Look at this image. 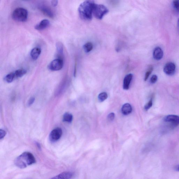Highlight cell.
<instances>
[{
  "instance_id": "obj_23",
  "label": "cell",
  "mask_w": 179,
  "mask_h": 179,
  "mask_svg": "<svg viewBox=\"0 0 179 179\" xmlns=\"http://www.w3.org/2000/svg\"><path fill=\"white\" fill-rule=\"evenodd\" d=\"M173 6L176 11L179 13V1H173Z\"/></svg>"
},
{
  "instance_id": "obj_10",
  "label": "cell",
  "mask_w": 179,
  "mask_h": 179,
  "mask_svg": "<svg viewBox=\"0 0 179 179\" xmlns=\"http://www.w3.org/2000/svg\"><path fill=\"white\" fill-rule=\"evenodd\" d=\"M50 22L47 19H44L35 26V29L38 31H42L48 28L49 26Z\"/></svg>"
},
{
  "instance_id": "obj_17",
  "label": "cell",
  "mask_w": 179,
  "mask_h": 179,
  "mask_svg": "<svg viewBox=\"0 0 179 179\" xmlns=\"http://www.w3.org/2000/svg\"><path fill=\"white\" fill-rule=\"evenodd\" d=\"M84 51L86 53H88L90 52L93 49V44L92 42H87L83 46Z\"/></svg>"
},
{
  "instance_id": "obj_8",
  "label": "cell",
  "mask_w": 179,
  "mask_h": 179,
  "mask_svg": "<svg viewBox=\"0 0 179 179\" xmlns=\"http://www.w3.org/2000/svg\"><path fill=\"white\" fill-rule=\"evenodd\" d=\"M164 121L171 123L173 126L176 127L179 125V116L174 115H169L165 117Z\"/></svg>"
},
{
  "instance_id": "obj_20",
  "label": "cell",
  "mask_w": 179,
  "mask_h": 179,
  "mask_svg": "<svg viewBox=\"0 0 179 179\" xmlns=\"http://www.w3.org/2000/svg\"><path fill=\"white\" fill-rule=\"evenodd\" d=\"M15 78L14 73H11L7 75L5 77V80L8 83H11Z\"/></svg>"
},
{
  "instance_id": "obj_3",
  "label": "cell",
  "mask_w": 179,
  "mask_h": 179,
  "mask_svg": "<svg viewBox=\"0 0 179 179\" xmlns=\"http://www.w3.org/2000/svg\"><path fill=\"white\" fill-rule=\"evenodd\" d=\"M28 11L23 8H18L13 11L12 14V18L18 22L26 21L28 18Z\"/></svg>"
},
{
  "instance_id": "obj_32",
  "label": "cell",
  "mask_w": 179,
  "mask_h": 179,
  "mask_svg": "<svg viewBox=\"0 0 179 179\" xmlns=\"http://www.w3.org/2000/svg\"><path fill=\"white\" fill-rule=\"evenodd\" d=\"M177 170H178V171H179V166L178 167H177Z\"/></svg>"
},
{
  "instance_id": "obj_2",
  "label": "cell",
  "mask_w": 179,
  "mask_h": 179,
  "mask_svg": "<svg viewBox=\"0 0 179 179\" xmlns=\"http://www.w3.org/2000/svg\"><path fill=\"white\" fill-rule=\"evenodd\" d=\"M36 162L35 158L32 153L25 152L17 157L15 161V166L20 169L26 168Z\"/></svg>"
},
{
  "instance_id": "obj_1",
  "label": "cell",
  "mask_w": 179,
  "mask_h": 179,
  "mask_svg": "<svg viewBox=\"0 0 179 179\" xmlns=\"http://www.w3.org/2000/svg\"><path fill=\"white\" fill-rule=\"evenodd\" d=\"M95 4L93 1L87 0L80 5L78 8V12L80 18L82 20L89 21L92 19Z\"/></svg>"
},
{
  "instance_id": "obj_18",
  "label": "cell",
  "mask_w": 179,
  "mask_h": 179,
  "mask_svg": "<svg viewBox=\"0 0 179 179\" xmlns=\"http://www.w3.org/2000/svg\"><path fill=\"white\" fill-rule=\"evenodd\" d=\"M14 73L15 77L19 78V77H21L24 75L26 73L27 71L24 69H21L16 70Z\"/></svg>"
},
{
  "instance_id": "obj_4",
  "label": "cell",
  "mask_w": 179,
  "mask_h": 179,
  "mask_svg": "<svg viewBox=\"0 0 179 179\" xmlns=\"http://www.w3.org/2000/svg\"><path fill=\"white\" fill-rule=\"evenodd\" d=\"M108 10L104 5L97 4L96 3L94 6L93 15L96 18L101 20L108 12Z\"/></svg>"
},
{
  "instance_id": "obj_30",
  "label": "cell",
  "mask_w": 179,
  "mask_h": 179,
  "mask_svg": "<svg viewBox=\"0 0 179 179\" xmlns=\"http://www.w3.org/2000/svg\"><path fill=\"white\" fill-rule=\"evenodd\" d=\"M36 144H37V147L39 149H41V147L40 144L39 143H38L37 142L36 143Z\"/></svg>"
},
{
  "instance_id": "obj_26",
  "label": "cell",
  "mask_w": 179,
  "mask_h": 179,
  "mask_svg": "<svg viewBox=\"0 0 179 179\" xmlns=\"http://www.w3.org/2000/svg\"><path fill=\"white\" fill-rule=\"evenodd\" d=\"M157 80V76L156 75H153L151 78L150 82L151 83L154 84L155 83Z\"/></svg>"
},
{
  "instance_id": "obj_22",
  "label": "cell",
  "mask_w": 179,
  "mask_h": 179,
  "mask_svg": "<svg viewBox=\"0 0 179 179\" xmlns=\"http://www.w3.org/2000/svg\"><path fill=\"white\" fill-rule=\"evenodd\" d=\"M153 68L152 66H151L149 67L148 69V70L145 74V77H144V80L146 81L150 75L151 73L153 71Z\"/></svg>"
},
{
  "instance_id": "obj_29",
  "label": "cell",
  "mask_w": 179,
  "mask_h": 179,
  "mask_svg": "<svg viewBox=\"0 0 179 179\" xmlns=\"http://www.w3.org/2000/svg\"><path fill=\"white\" fill-rule=\"evenodd\" d=\"M51 3L53 6L56 7L57 6L58 4V1H56V0H55V1H51Z\"/></svg>"
},
{
  "instance_id": "obj_13",
  "label": "cell",
  "mask_w": 179,
  "mask_h": 179,
  "mask_svg": "<svg viewBox=\"0 0 179 179\" xmlns=\"http://www.w3.org/2000/svg\"><path fill=\"white\" fill-rule=\"evenodd\" d=\"M41 52V49L38 47H35L31 51L30 55L31 58L34 60H37L39 57Z\"/></svg>"
},
{
  "instance_id": "obj_24",
  "label": "cell",
  "mask_w": 179,
  "mask_h": 179,
  "mask_svg": "<svg viewBox=\"0 0 179 179\" xmlns=\"http://www.w3.org/2000/svg\"><path fill=\"white\" fill-rule=\"evenodd\" d=\"M153 105V101L152 99H151L147 104H146L144 106V109L147 111L152 107Z\"/></svg>"
},
{
  "instance_id": "obj_25",
  "label": "cell",
  "mask_w": 179,
  "mask_h": 179,
  "mask_svg": "<svg viewBox=\"0 0 179 179\" xmlns=\"http://www.w3.org/2000/svg\"><path fill=\"white\" fill-rule=\"evenodd\" d=\"M115 115L114 113H110L108 116V119L110 121H112L115 118Z\"/></svg>"
},
{
  "instance_id": "obj_11",
  "label": "cell",
  "mask_w": 179,
  "mask_h": 179,
  "mask_svg": "<svg viewBox=\"0 0 179 179\" xmlns=\"http://www.w3.org/2000/svg\"><path fill=\"white\" fill-rule=\"evenodd\" d=\"M163 52L162 49L159 47H156L154 49L153 53V58L155 60H160L162 58Z\"/></svg>"
},
{
  "instance_id": "obj_21",
  "label": "cell",
  "mask_w": 179,
  "mask_h": 179,
  "mask_svg": "<svg viewBox=\"0 0 179 179\" xmlns=\"http://www.w3.org/2000/svg\"><path fill=\"white\" fill-rule=\"evenodd\" d=\"M108 98V95L107 94L106 92H103L99 94V96H98V98L99 101L101 102H103L104 101Z\"/></svg>"
},
{
  "instance_id": "obj_27",
  "label": "cell",
  "mask_w": 179,
  "mask_h": 179,
  "mask_svg": "<svg viewBox=\"0 0 179 179\" xmlns=\"http://www.w3.org/2000/svg\"><path fill=\"white\" fill-rule=\"evenodd\" d=\"M6 134V132L4 130H0V139H2L5 137Z\"/></svg>"
},
{
  "instance_id": "obj_31",
  "label": "cell",
  "mask_w": 179,
  "mask_h": 179,
  "mask_svg": "<svg viewBox=\"0 0 179 179\" xmlns=\"http://www.w3.org/2000/svg\"><path fill=\"white\" fill-rule=\"evenodd\" d=\"M178 26L179 28V18L178 19Z\"/></svg>"
},
{
  "instance_id": "obj_28",
  "label": "cell",
  "mask_w": 179,
  "mask_h": 179,
  "mask_svg": "<svg viewBox=\"0 0 179 179\" xmlns=\"http://www.w3.org/2000/svg\"><path fill=\"white\" fill-rule=\"evenodd\" d=\"M35 100V98L34 97H32L31 98V99H30V100L28 102V105L31 106L33 104L34 102V101Z\"/></svg>"
},
{
  "instance_id": "obj_14",
  "label": "cell",
  "mask_w": 179,
  "mask_h": 179,
  "mask_svg": "<svg viewBox=\"0 0 179 179\" xmlns=\"http://www.w3.org/2000/svg\"><path fill=\"white\" fill-rule=\"evenodd\" d=\"M39 8L41 12L45 15L51 18L54 17V14L53 12L47 6H41Z\"/></svg>"
},
{
  "instance_id": "obj_12",
  "label": "cell",
  "mask_w": 179,
  "mask_h": 179,
  "mask_svg": "<svg viewBox=\"0 0 179 179\" xmlns=\"http://www.w3.org/2000/svg\"><path fill=\"white\" fill-rule=\"evenodd\" d=\"M133 75L131 74L126 76L124 78L123 82V88L126 90H127L130 87V84L132 80Z\"/></svg>"
},
{
  "instance_id": "obj_5",
  "label": "cell",
  "mask_w": 179,
  "mask_h": 179,
  "mask_svg": "<svg viewBox=\"0 0 179 179\" xmlns=\"http://www.w3.org/2000/svg\"><path fill=\"white\" fill-rule=\"evenodd\" d=\"M63 62L62 59L58 58L53 60L48 65V68L51 71H58L62 68Z\"/></svg>"
},
{
  "instance_id": "obj_9",
  "label": "cell",
  "mask_w": 179,
  "mask_h": 179,
  "mask_svg": "<svg viewBox=\"0 0 179 179\" xmlns=\"http://www.w3.org/2000/svg\"><path fill=\"white\" fill-rule=\"evenodd\" d=\"M74 173L71 172H63L51 179H71L73 176Z\"/></svg>"
},
{
  "instance_id": "obj_19",
  "label": "cell",
  "mask_w": 179,
  "mask_h": 179,
  "mask_svg": "<svg viewBox=\"0 0 179 179\" xmlns=\"http://www.w3.org/2000/svg\"><path fill=\"white\" fill-rule=\"evenodd\" d=\"M73 119V117L72 115L69 113H67L64 115L63 117V121L71 123Z\"/></svg>"
},
{
  "instance_id": "obj_7",
  "label": "cell",
  "mask_w": 179,
  "mask_h": 179,
  "mask_svg": "<svg viewBox=\"0 0 179 179\" xmlns=\"http://www.w3.org/2000/svg\"><path fill=\"white\" fill-rule=\"evenodd\" d=\"M62 134V130L60 128H57L54 129L50 134V139L52 142H56L61 138Z\"/></svg>"
},
{
  "instance_id": "obj_15",
  "label": "cell",
  "mask_w": 179,
  "mask_h": 179,
  "mask_svg": "<svg viewBox=\"0 0 179 179\" xmlns=\"http://www.w3.org/2000/svg\"><path fill=\"white\" fill-rule=\"evenodd\" d=\"M132 107L128 103H126V104H124L123 106H122L121 112L124 115H128L132 112Z\"/></svg>"
},
{
  "instance_id": "obj_16",
  "label": "cell",
  "mask_w": 179,
  "mask_h": 179,
  "mask_svg": "<svg viewBox=\"0 0 179 179\" xmlns=\"http://www.w3.org/2000/svg\"><path fill=\"white\" fill-rule=\"evenodd\" d=\"M56 48L57 56L60 59H62L63 56V45L61 42H58L56 43Z\"/></svg>"
},
{
  "instance_id": "obj_6",
  "label": "cell",
  "mask_w": 179,
  "mask_h": 179,
  "mask_svg": "<svg viewBox=\"0 0 179 179\" xmlns=\"http://www.w3.org/2000/svg\"><path fill=\"white\" fill-rule=\"evenodd\" d=\"M176 67L174 63L171 62L167 63L164 65L163 70L167 75H173L175 74Z\"/></svg>"
}]
</instances>
